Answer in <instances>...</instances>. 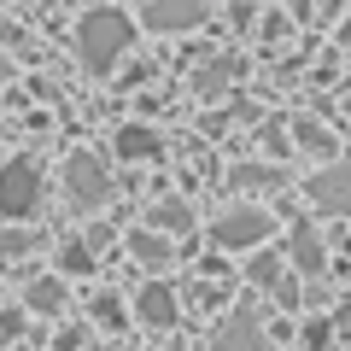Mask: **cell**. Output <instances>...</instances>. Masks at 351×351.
<instances>
[{"mask_svg":"<svg viewBox=\"0 0 351 351\" xmlns=\"http://www.w3.org/2000/svg\"><path fill=\"white\" fill-rule=\"evenodd\" d=\"M129 246H135L141 263H164V258H170V246H164V240H152V234H135Z\"/></svg>","mask_w":351,"mask_h":351,"instance_id":"obj_15","label":"cell"},{"mask_svg":"<svg viewBox=\"0 0 351 351\" xmlns=\"http://www.w3.org/2000/svg\"><path fill=\"white\" fill-rule=\"evenodd\" d=\"M41 199V164L36 158H12L0 170V217H29Z\"/></svg>","mask_w":351,"mask_h":351,"instance_id":"obj_3","label":"cell"},{"mask_svg":"<svg viewBox=\"0 0 351 351\" xmlns=\"http://www.w3.org/2000/svg\"><path fill=\"white\" fill-rule=\"evenodd\" d=\"M246 276L258 281V287H276L281 299H293V287H287V258H276V252H258V258L246 263Z\"/></svg>","mask_w":351,"mask_h":351,"instance_id":"obj_9","label":"cell"},{"mask_svg":"<svg viewBox=\"0 0 351 351\" xmlns=\"http://www.w3.org/2000/svg\"><path fill=\"white\" fill-rule=\"evenodd\" d=\"M152 223H158V228H170V234H182V228H188L193 217H188V205H182V199H170V205H158V211H152Z\"/></svg>","mask_w":351,"mask_h":351,"instance_id":"obj_13","label":"cell"},{"mask_svg":"<svg viewBox=\"0 0 351 351\" xmlns=\"http://www.w3.org/2000/svg\"><path fill=\"white\" fill-rule=\"evenodd\" d=\"M211 351H269V339H263V322H258V316H228V322L217 328Z\"/></svg>","mask_w":351,"mask_h":351,"instance_id":"obj_6","label":"cell"},{"mask_svg":"<svg viewBox=\"0 0 351 351\" xmlns=\"http://www.w3.org/2000/svg\"><path fill=\"white\" fill-rule=\"evenodd\" d=\"M117 152H123V158H152V152H158V135H152L147 123H123L117 129Z\"/></svg>","mask_w":351,"mask_h":351,"instance_id":"obj_10","label":"cell"},{"mask_svg":"<svg viewBox=\"0 0 351 351\" xmlns=\"http://www.w3.org/2000/svg\"><path fill=\"white\" fill-rule=\"evenodd\" d=\"M205 18L199 0H147V29H164V36H176V29H193Z\"/></svg>","mask_w":351,"mask_h":351,"instance_id":"obj_5","label":"cell"},{"mask_svg":"<svg viewBox=\"0 0 351 351\" xmlns=\"http://www.w3.org/2000/svg\"><path fill=\"white\" fill-rule=\"evenodd\" d=\"M293 258H299V269H322V240H316L311 223L293 228Z\"/></svg>","mask_w":351,"mask_h":351,"instance_id":"obj_11","label":"cell"},{"mask_svg":"<svg viewBox=\"0 0 351 351\" xmlns=\"http://www.w3.org/2000/svg\"><path fill=\"white\" fill-rule=\"evenodd\" d=\"M299 141H304L311 152H334V141H328V135H322L316 123H299Z\"/></svg>","mask_w":351,"mask_h":351,"instance_id":"obj_17","label":"cell"},{"mask_svg":"<svg viewBox=\"0 0 351 351\" xmlns=\"http://www.w3.org/2000/svg\"><path fill=\"white\" fill-rule=\"evenodd\" d=\"M18 252H36V234H18V228H0V258H18Z\"/></svg>","mask_w":351,"mask_h":351,"instance_id":"obj_16","label":"cell"},{"mask_svg":"<svg viewBox=\"0 0 351 351\" xmlns=\"http://www.w3.org/2000/svg\"><path fill=\"white\" fill-rule=\"evenodd\" d=\"M269 234H276V217L263 211V205H234V211H223L211 223V240L223 252H252V246H263Z\"/></svg>","mask_w":351,"mask_h":351,"instance_id":"obj_2","label":"cell"},{"mask_svg":"<svg viewBox=\"0 0 351 351\" xmlns=\"http://www.w3.org/2000/svg\"><path fill=\"white\" fill-rule=\"evenodd\" d=\"M29 304H36V311H59L64 287H59V281H36V287H29Z\"/></svg>","mask_w":351,"mask_h":351,"instance_id":"obj_14","label":"cell"},{"mask_svg":"<svg viewBox=\"0 0 351 351\" xmlns=\"http://www.w3.org/2000/svg\"><path fill=\"white\" fill-rule=\"evenodd\" d=\"M339 36H346V41H351V18H346V29H339Z\"/></svg>","mask_w":351,"mask_h":351,"instance_id":"obj_18","label":"cell"},{"mask_svg":"<svg viewBox=\"0 0 351 351\" xmlns=\"http://www.w3.org/2000/svg\"><path fill=\"white\" fill-rule=\"evenodd\" d=\"M135 316H141L147 328H170V322H176V293H170V287H158V281H152V287H141Z\"/></svg>","mask_w":351,"mask_h":351,"instance_id":"obj_8","label":"cell"},{"mask_svg":"<svg viewBox=\"0 0 351 351\" xmlns=\"http://www.w3.org/2000/svg\"><path fill=\"white\" fill-rule=\"evenodd\" d=\"M59 263H64V276H88V269H94V252H88L82 240H71V246L59 252Z\"/></svg>","mask_w":351,"mask_h":351,"instance_id":"obj_12","label":"cell"},{"mask_svg":"<svg viewBox=\"0 0 351 351\" xmlns=\"http://www.w3.org/2000/svg\"><path fill=\"white\" fill-rule=\"evenodd\" d=\"M311 199L316 205H328V211H339V217H351V164H339V170H322L311 182Z\"/></svg>","mask_w":351,"mask_h":351,"instance_id":"obj_7","label":"cell"},{"mask_svg":"<svg viewBox=\"0 0 351 351\" xmlns=\"http://www.w3.org/2000/svg\"><path fill=\"white\" fill-rule=\"evenodd\" d=\"M64 188H71V199H76V205H100L106 193H112V176L100 170V158L76 152V158L64 164Z\"/></svg>","mask_w":351,"mask_h":351,"instance_id":"obj_4","label":"cell"},{"mask_svg":"<svg viewBox=\"0 0 351 351\" xmlns=\"http://www.w3.org/2000/svg\"><path fill=\"white\" fill-rule=\"evenodd\" d=\"M129 41H135V24H129L117 6H94V12L76 24V53H82V64L94 76L112 71V64L129 53Z\"/></svg>","mask_w":351,"mask_h":351,"instance_id":"obj_1","label":"cell"}]
</instances>
